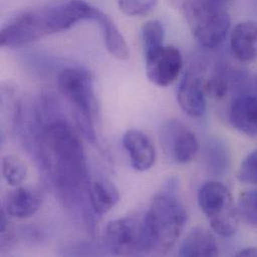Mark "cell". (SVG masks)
<instances>
[{
	"instance_id": "cell-17",
	"label": "cell",
	"mask_w": 257,
	"mask_h": 257,
	"mask_svg": "<svg viewBox=\"0 0 257 257\" xmlns=\"http://www.w3.org/2000/svg\"><path fill=\"white\" fill-rule=\"evenodd\" d=\"M91 20L99 23L108 52L119 60H127L130 55L128 44L114 22L97 8H95Z\"/></svg>"
},
{
	"instance_id": "cell-7",
	"label": "cell",
	"mask_w": 257,
	"mask_h": 257,
	"mask_svg": "<svg viewBox=\"0 0 257 257\" xmlns=\"http://www.w3.org/2000/svg\"><path fill=\"white\" fill-rule=\"evenodd\" d=\"M160 142L164 153L176 163L190 162L199 149L195 134L178 120H169L162 126Z\"/></svg>"
},
{
	"instance_id": "cell-23",
	"label": "cell",
	"mask_w": 257,
	"mask_h": 257,
	"mask_svg": "<svg viewBox=\"0 0 257 257\" xmlns=\"http://www.w3.org/2000/svg\"><path fill=\"white\" fill-rule=\"evenodd\" d=\"M157 0H118L120 10L128 16L147 14L154 8Z\"/></svg>"
},
{
	"instance_id": "cell-2",
	"label": "cell",
	"mask_w": 257,
	"mask_h": 257,
	"mask_svg": "<svg viewBox=\"0 0 257 257\" xmlns=\"http://www.w3.org/2000/svg\"><path fill=\"white\" fill-rule=\"evenodd\" d=\"M152 251L166 253L179 239L187 222L183 204L171 190L156 195L144 215Z\"/></svg>"
},
{
	"instance_id": "cell-18",
	"label": "cell",
	"mask_w": 257,
	"mask_h": 257,
	"mask_svg": "<svg viewBox=\"0 0 257 257\" xmlns=\"http://www.w3.org/2000/svg\"><path fill=\"white\" fill-rule=\"evenodd\" d=\"M2 175L10 186H20L27 175L25 163L15 155H6L2 158Z\"/></svg>"
},
{
	"instance_id": "cell-22",
	"label": "cell",
	"mask_w": 257,
	"mask_h": 257,
	"mask_svg": "<svg viewBox=\"0 0 257 257\" xmlns=\"http://www.w3.org/2000/svg\"><path fill=\"white\" fill-rule=\"evenodd\" d=\"M237 178L243 183L257 184V148L242 160L237 172Z\"/></svg>"
},
{
	"instance_id": "cell-20",
	"label": "cell",
	"mask_w": 257,
	"mask_h": 257,
	"mask_svg": "<svg viewBox=\"0 0 257 257\" xmlns=\"http://www.w3.org/2000/svg\"><path fill=\"white\" fill-rule=\"evenodd\" d=\"M236 208L245 223L257 227V188L243 191L239 195Z\"/></svg>"
},
{
	"instance_id": "cell-13",
	"label": "cell",
	"mask_w": 257,
	"mask_h": 257,
	"mask_svg": "<svg viewBox=\"0 0 257 257\" xmlns=\"http://www.w3.org/2000/svg\"><path fill=\"white\" fill-rule=\"evenodd\" d=\"M229 120L238 131L248 136H257V95L236 98L230 106Z\"/></svg>"
},
{
	"instance_id": "cell-4",
	"label": "cell",
	"mask_w": 257,
	"mask_h": 257,
	"mask_svg": "<svg viewBox=\"0 0 257 257\" xmlns=\"http://www.w3.org/2000/svg\"><path fill=\"white\" fill-rule=\"evenodd\" d=\"M59 92L72 105L79 128L92 143L96 140L94 116L97 102L93 90L91 74L82 68H66L58 76Z\"/></svg>"
},
{
	"instance_id": "cell-21",
	"label": "cell",
	"mask_w": 257,
	"mask_h": 257,
	"mask_svg": "<svg viewBox=\"0 0 257 257\" xmlns=\"http://www.w3.org/2000/svg\"><path fill=\"white\" fill-rule=\"evenodd\" d=\"M206 161L208 166L216 172L224 170L227 166V152L219 142H213L207 145L206 148Z\"/></svg>"
},
{
	"instance_id": "cell-6",
	"label": "cell",
	"mask_w": 257,
	"mask_h": 257,
	"mask_svg": "<svg viewBox=\"0 0 257 257\" xmlns=\"http://www.w3.org/2000/svg\"><path fill=\"white\" fill-rule=\"evenodd\" d=\"M49 35L43 8L17 16L0 33V44L4 47H18Z\"/></svg>"
},
{
	"instance_id": "cell-9",
	"label": "cell",
	"mask_w": 257,
	"mask_h": 257,
	"mask_svg": "<svg viewBox=\"0 0 257 257\" xmlns=\"http://www.w3.org/2000/svg\"><path fill=\"white\" fill-rule=\"evenodd\" d=\"M197 200L201 211L209 221L237 211L229 189L218 181L203 183L198 190Z\"/></svg>"
},
{
	"instance_id": "cell-25",
	"label": "cell",
	"mask_w": 257,
	"mask_h": 257,
	"mask_svg": "<svg viewBox=\"0 0 257 257\" xmlns=\"http://www.w3.org/2000/svg\"><path fill=\"white\" fill-rule=\"evenodd\" d=\"M235 255L236 256L257 257V248L256 247H247L242 250H239Z\"/></svg>"
},
{
	"instance_id": "cell-5",
	"label": "cell",
	"mask_w": 257,
	"mask_h": 257,
	"mask_svg": "<svg viewBox=\"0 0 257 257\" xmlns=\"http://www.w3.org/2000/svg\"><path fill=\"white\" fill-rule=\"evenodd\" d=\"M105 241L115 255L136 256L152 251L144 218L126 217L110 221L105 228Z\"/></svg>"
},
{
	"instance_id": "cell-10",
	"label": "cell",
	"mask_w": 257,
	"mask_h": 257,
	"mask_svg": "<svg viewBox=\"0 0 257 257\" xmlns=\"http://www.w3.org/2000/svg\"><path fill=\"white\" fill-rule=\"evenodd\" d=\"M204 79L194 70H188L178 87L177 100L181 109L191 117H201L206 111Z\"/></svg>"
},
{
	"instance_id": "cell-3",
	"label": "cell",
	"mask_w": 257,
	"mask_h": 257,
	"mask_svg": "<svg viewBox=\"0 0 257 257\" xmlns=\"http://www.w3.org/2000/svg\"><path fill=\"white\" fill-rule=\"evenodd\" d=\"M229 0H184L183 11L194 38L205 48L218 47L230 28Z\"/></svg>"
},
{
	"instance_id": "cell-15",
	"label": "cell",
	"mask_w": 257,
	"mask_h": 257,
	"mask_svg": "<svg viewBox=\"0 0 257 257\" xmlns=\"http://www.w3.org/2000/svg\"><path fill=\"white\" fill-rule=\"evenodd\" d=\"M87 195L92 211L100 216L108 213L120 199L118 189L112 182L105 179L90 182L87 187Z\"/></svg>"
},
{
	"instance_id": "cell-1",
	"label": "cell",
	"mask_w": 257,
	"mask_h": 257,
	"mask_svg": "<svg viewBox=\"0 0 257 257\" xmlns=\"http://www.w3.org/2000/svg\"><path fill=\"white\" fill-rule=\"evenodd\" d=\"M36 150L47 177L62 193L88 187L84 149L68 121L57 118L44 124L36 136Z\"/></svg>"
},
{
	"instance_id": "cell-11",
	"label": "cell",
	"mask_w": 257,
	"mask_h": 257,
	"mask_svg": "<svg viewBox=\"0 0 257 257\" xmlns=\"http://www.w3.org/2000/svg\"><path fill=\"white\" fill-rule=\"evenodd\" d=\"M131 166L140 172L150 169L156 160V150L151 139L138 129H129L122 138Z\"/></svg>"
},
{
	"instance_id": "cell-24",
	"label": "cell",
	"mask_w": 257,
	"mask_h": 257,
	"mask_svg": "<svg viewBox=\"0 0 257 257\" xmlns=\"http://www.w3.org/2000/svg\"><path fill=\"white\" fill-rule=\"evenodd\" d=\"M203 88L206 96H210L215 99L224 98L228 91L226 80L219 76H213L207 80H204Z\"/></svg>"
},
{
	"instance_id": "cell-8",
	"label": "cell",
	"mask_w": 257,
	"mask_h": 257,
	"mask_svg": "<svg viewBox=\"0 0 257 257\" xmlns=\"http://www.w3.org/2000/svg\"><path fill=\"white\" fill-rule=\"evenodd\" d=\"M145 58L146 75L150 82L159 87L171 85L182 69V55L174 46L163 45Z\"/></svg>"
},
{
	"instance_id": "cell-19",
	"label": "cell",
	"mask_w": 257,
	"mask_h": 257,
	"mask_svg": "<svg viewBox=\"0 0 257 257\" xmlns=\"http://www.w3.org/2000/svg\"><path fill=\"white\" fill-rule=\"evenodd\" d=\"M141 35L145 56L163 46L164 29L158 20H149L144 23Z\"/></svg>"
},
{
	"instance_id": "cell-26",
	"label": "cell",
	"mask_w": 257,
	"mask_h": 257,
	"mask_svg": "<svg viewBox=\"0 0 257 257\" xmlns=\"http://www.w3.org/2000/svg\"><path fill=\"white\" fill-rule=\"evenodd\" d=\"M256 88H257V81H256Z\"/></svg>"
},
{
	"instance_id": "cell-14",
	"label": "cell",
	"mask_w": 257,
	"mask_h": 257,
	"mask_svg": "<svg viewBox=\"0 0 257 257\" xmlns=\"http://www.w3.org/2000/svg\"><path fill=\"white\" fill-rule=\"evenodd\" d=\"M233 54L241 61L257 59V23L246 21L237 24L230 35Z\"/></svg>"
},
{
	"instance_id": "cell-12",
	"label": "cell",
	"mask_w": 257,
	"mask_h": 257,
	"mask_svg": "<svg viewBox=\"0 0 257 257\" xmlns=\"http://www.w3.org/2000/svg\"><path fill=\"white\" fill-rule=\"evenodd\" d=\"M41 203L42 197L38 191L30 187L17 186L6 194L3 210L10 217L25 219L33 216Z\"/></svg>"
},
{
	"instance_id": "cell-16",
	"label": "cell",
	"mask_w": 257,
	"mask_h": 257,
	"mask_svg": "<svg viewBox=\"0 0 257 257\" xmlns=\"http://www.w3.org/2000/svg\"><path fill=\"white\" fill-rule=\"evenodd\" d=\"M218 246L214 236L202 227L193 228L183 239L178 254L180 256H217Z\"/></svg>"
}]
</instances>
